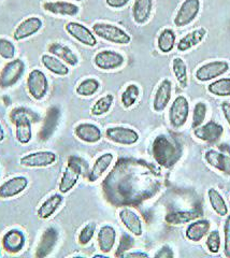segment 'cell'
Masks as SVG:
<instances>
[{"label": "cell", "mask_w": 230, "mask_h": 258, "mask_svg": "<svg viewBox=\"0 0 230 258\" xmlns=\"http://www.w3.org/2000/svg\"><path fill=\"white\" fill-rule=\"evenodd\" d=\"M153 156L157 164L165 168H170L178 163L182 156L181 145L171 137L158 136L153 142Z\"/></svg>", "instance_id": "1"}, {"label": "cell", "mask_w": 230, "mask_h": 258, "mask_svg": "<svg viewBox=\"0 0 230 258\" xmlns=\"http://www.w3.org/2000/svg\"><path fill=\"white\" fill-rule=\"evenodd\" d=\"M9 118L12 124L15 125V137L21 144H27L33 138V125L34 122H38L39 115L34 111L27 108L19 107L14 108L11 112Z\"/></svg>", "instance_id": "2"}, {"label": "cell", "mask_w": 230, "mask_h": 258, "mask_svg": "<svg viewBox=\"0 0 230 258\" xmlns=\"http://www.w3.org/2000/svg\"><path fill=\"white\" fill-rule=\"evenodd\" d=\"M84 166H87V164L82 158L76 156L69 158L59 183V191L61 194H67L75 186L84 171Z\"/></svg>", "instance_id": "3"}, {"label": "cell", "mask_w": 230, "mask_h": 258, "mask_svg": "<svg viewBox=\"0 0 230 258\" xmlns=\"http://www.w3.org/2000/svg\"><path fill=\"white\" fill-rule=\"evenodd\" d=\"M93 32L97 37L106 40L108 42L127 45L131 42V37L121 27L113 24L108 23H96L93 25Z\"/></svg>", "instance_id": "4"}, {"label": "cell", "mask_w": 230, "mask_h": 258, "mask_svg": "<svg viewBox=\"0 0 230 258\" xmlns=\"http://www.w3.org/2000/svg\"><path fill=\"white\" fill-rule=\"evenodd\" d=\"M26 64L21 58L8 61L0 71V87L10 88L17 84L25 72Z\"/></svg>", "instance_id": "5"}, {"label": "cell", "mask_w": 230, "mask_h": 258, "mask_svg": "<svg viewBox=\"0 0 230 258\" xmlns=\"http://www.w3.org/2000/svg\"><path fill=\"white\" fill-rule=\"evenodd\" d=\"M27 92L35 100H42L49 91V80L40 69L31 70L26 81Z\"/></svg>", "instance_id": "6"}, {"label": "cell", "mask_w": 230, "mask_h": 258, "mask_svg": "<svg viewBox=\"0 0 230 258\" xmlns=\"http://www.w3.org/2000/svg\"><path fill=\"white\" fill-rule=\"evenodd\" d=\"M207 163L217 171L230 176V148L223 145L219 150H208L204 154Z\"/></svg>", "instance_id": "7"}, {"label": "cell", "mask_w": 230, "mask_h": 258, "mask_svg": "<svg viewBox=\"0 0 230 258\" xmlns=\"http://www.w3.org/2000/svg\"><path fill=\"white\" fill-rule=\"evenodd\" d=\"M189 115V103L184 96H178L171 103L169 110V123L173 129L183 127Z\"/></svg>", "instance_id": "8"}, {"label": "cell", "mask_w": 230, "mask_h": 258, "mask_svg": "<svg viewBox=\"0 0 230 258\" xmlns=\"http://www.w3.org/2000/svg\"><path fill=\"white\" fill-rule=\"evenodd\" d=\"M228 70L229 63L226 60H214L198 68L195 72V77L199 82H209L225 75Z\"/></svg>", "instance_id": "9"}, {"label": "cell", "mask_w": 230, "mask_h": 258, "mask_svg": "<svg viewBox=\"0 0 230 258\" xmlns=\"http://www.w3.org/2000/svg\"><path fill=\"white\" fill-rule=\"evenodd\" d=\"M94 63L100 70L112 71L123 67V64L125 63V57L116 51L104 50L95 55Z\"/></svg>", "instance_id": "10"}, {"label": "cell", "mask_w": 230, "mask_h": 258, "mask_svg": "<svg viewBox=\"0 0 230 258\" xmlns=\"http://www.w3.org/2000/svg\"><path fill=\"white\" fill-rule=\"evenodd\" d=\"M200 10V2L199 0H185L181 5L180 9L174 18V25L177 27H185L189 24H192L197 18Z\"/></svg>", "instance_id": "11"}, {"label": "cell", "mask_w": 230, "mask_h": 258, "mask_svg": "<svg viewBox=\"0 0 230 258\" xmlns=\"http://www.w3.org/2000/svg\"><path fill=\"white\" fill-rule=\"evenodd\" d=\"M107 139L111 142L121 145H132L139 140V134L128 127H110L106 131Z\"/></svg>", "instance_id": "12"}, {"label": "cell", "mask_w": 230, "mask_h": 258, "mask_svg": "<svg viewBox=\"0 0 230 258\" xmlns=\"http://www.w3.org/2000/svg\"><path fill=\"white\" fill-rule=\"evenodd\" d=\"M65 30L68 35L83 45L93 47L97 44V39L95 37L94 32L90 28L84 26L83 24L78 22H69L66 24Z\"/></svg>", "instance_id": "13"}, {"label": "cell", "mask_w": 230, "mask_h": 258, "mask_svg": "<svg viewBox=\"0 0 230 258\" xmlns=\"http://www.w3.org/2000/svg\"><path fill=\"white\" fill-rule=\"evenodd\" d=\"M43 27V22L38 16H29V18L22 21L17 28L13 31V39L15 41H23V40L33 37L38 34Z\"/></svg>", "instance_id": "14"}, {"label": "cell", "mask_w": 230, "mask_h": 258, "mask_svg": "<svg viewBox=\"0 0 230 258\" xmlns=\"http://www.w3.org/2000/svg\"><path fill=\"white\" fill-rule=\"evenodd\" d=\"M57 157L51 151H40L24 155L20 159V164L26 168H45L55 164Z\"/></svg>", "instance_id": "15"}, {"label": "cell", "mask_w": 230, "mask_h": 258, "mask_svg": "<svg viewBox=\"0 0 230 258\" xmlns=\"http://www.w3.org/2000/svg\"><path fill=\"white\" fill-rule=\"evenodd\" d=\"M224 134V128L220 124L210 120L207 124H202L201 126L194 129V135L198 140L205 143H216Z\"/></svg>", "instance_id": "16"}, {"label": "cell", "mask_w": 230, "mask_h": 258, "mask_svg": "<svg viewBox=\"0 0 230 258\" xmlns=\"http://www.w3.org/2000/svg\"><path fill=\"white\" fill-rule=\"evenodd\" d=\"M28 186V179L24 175L13 176L0 185V198L10 199L19 196Z\"/></svg>", "instance_id": "17"}, {"label": "cell", "mask_w": 230, "mask_h": 258, "mask_svg": "<svg viewBox=\"0 0 230 258\" xmlns=\"http://www.w3.org/2000/svg\"><path fill=\"white\" fill-rule=\"evenodd\" d=\"M25 233L17 228L7 231L3 237V246L6 249V252L10 254H17L21 252L25 246Z\"/></svg>", "instance_id": "18"}, {"label": "cell", "mask_w": 230, "mask_h": 258, "mask_svg": "<svg viewBox=\"0 0 230 258\" xmlns=\"http://www.w3.org/2000/svg\"><path fill=\"white\" fill-rule=\"evenodd\" d=\"M43 10L49 12L53 15H58V16H70V18H73V16L78 15L80 12V8L73 3L69 2H62V0H55V2H45L42 4Z\"/></svg>", "instance_id": "19"}, {"label": "cell", "mask_w": 230, "mask_h": 258, "mask_svg": "<svg viewBox=\"0 0 230 258\" xmlns=\"http://www.w3.org/2000/svg\"><path fill=\"white\" fill-rule=\"evenodd\" d=\"M118 217H120L125 228L131 232L133 236H142V233H143V225H142V221L137 212H134L130 208H123L120 213H118Z\"/></svg>", "instance_id": "20"}, {"label": "cell", "mask_w": 230, "mask_h": 258, "mask_svg": "<svg viewBox=\"0 0 230 258\" xmlns=\"http://www.w3.org/2000/svg\"><path fill=\"white\" fill-rule=\"evenodd\" d=\"M172 94V83L169 79L163 80L158 85L153 99V109L155 112H163L168 107Z\"/></svg>", "instance_id": "21"}, {"label": "cell", "mask_w": 230, "mask_h": 258, "mask_svg": "<svg viewBox=\"0 0 230 258\" xmlns=\"http://www.w3.org/2000/svg\"><path fill=\"white\" fill-rule=\"evenodd\" d=\"M58 231L54 227H49L44 230L42 233L41 239L39 241L37 249H36V257L42 258L49 256L53 251L55 245L58 241Z\"/></svg>", "instance_id": "22"}, {"label": "cell", "mask_w": 230, "mask_h": 258, "mask_svg": "<svg viewBox=\"0 0 230 258\" xmlns=\"http://www.w3.org/2000/svg\"><path fill=\"white\" fill-rule=\"evenodd\" d=\"M74 135L79 140L85 143H97L102 138V133L100 128L95 124L81 123L74 128Z\"/></svg>", "instance_id": "23"}, {"label": "cell", "mask_w": 230, "mask_h": 258, "mask_svg": "<svg viewBox=\"0 0 230 258\" xmlns=\"http://www.w3.org/2000/svg\"><path fill=\"white\" fill-rule=\"evenodd\" d=\"M47 51L51 55H54L55 57L59 58L68 66L75 67L79 63L78 55L71 50V48L60 42H53L47 46Z\"/></svg>", "instance_id": "24"}, {"label": "cell", "mask_w": 230, "mask_h": 258, "mask_svg": "<svg viewBox=\"0 0 230 258\" xmlns=\"http://www.w3.org/2000/svg\"><path fill=\"white\" fill-rule=\"evenodd\" d=\"M153 12V0H134L132 19L138 25H144Z\"/></svg>", "instance_id": "25"}, {"label": "cell", "mask_w": 230, "mask_h": 258, "mask_svg": "<svg viewBox=\"0 0 230 258\" xmlns=\"http://www.w3.org/2000/svg\"><path fill=\"white\" fill-rule=\"evenodd\" d=\"M99 249L105 254L112 251L116 242V230L111 225H105L99 229L97 235Z\"/></svg>", "instance_id": "26"}, {"label": "cell", "mask_w": 230, "mask_h": 258, "mask_svg": "<svg viewBox=\"0 0 230 258\" xmlns=\"http://www.w3.org/2000/svg\"><path fill=\"white\" fill-rule=\"evenodd\" d=\"M114 156L112 153H105V154L100 155L96 161H95L91 171L89 172V181L94 183L98 181L100 177L104 175V173L108 170L111 164L113 163Z\"/></svg>", "instance_id": "27"}, {"label": "cell", "mask_w": 230, "mask_h": 258, "mask_svg": "<svg viewBox=\"0 0 230 258\" xmlns=\"http://www.w3.org/2000/svg\"><path fill=\"white\" fill-rule=\"evenodd\" d=\"M210 228L211 224L208 220H195L188 225L185 231V236L189 241L199 242L208 235Z\"/></svg>", "instance_id": "28"}, {"label": "cell", "mask_w": 230, "mask_h": 258, "mask_svg": "<svg viewBox=\"0 0 230 258\" xmlns=\"http://www.w3.org/2000/svg\"><path fill=\"white\" fill-rule=\"evenodd\" d=\"M202 214L203 212L200 209L189 210V211H177L166 215L165 221L169 225H183L199 219Z\"/></svg>", "instance_id": "29"}, {"label": "cell", "mask_w": 230, "mask_h": 258, "mask_svg": "<svg viewBox=\"0 0 230 258\" xmlns=\"http://www.w3.org/2000/svg\"><path fill=\"white\" fill-rule=\"evenodd\" d=\"M63 201V197L60 194H54V195L50 196L46 200H44L42 205L39 207L37 215L39 219L41 220H47L57 211V209L61 206Z\"/></svg>", "instance_id": "30"}, {"label": "cell", "mask_w": 230, "mask_h": 258, "mask_svg": "<svg viewBox=\"0 0 230 258\" xmlns=\"http://www.w3.org/2000/svg\"><path fill=\"white\" fill-rule=\"evenodd\" d=\"M205 36H207V29L203 27L190 31L189 34H187L185 37L180 40L178 43V50L180 52H186L190 50V48L200 44L203 41Z\"/></svg>", "instance_id": "31"}, {"label": "cell", "mask_w": 230, "mask_h": 258, "mask_svg": "<svg viewBox=\"0 0 230 258\" xmlns=\"http://www.w3.org/2000/svg\"><path fill=\"white\" fill-rule=\"evenodd\" d=\"M41 62L43 67L49 70L51 74L59 77H66L69 75V67L68 64L60 60L59 58L55 57L51 54H44L41 57Z\"/></svg>", "instance_id": "32"}, {"label": "cell", "mask_w": 230, "mask_h": 258, "mask_svg": "<svg viewBox=\"0 0 230 258\" xmlns=\"http://www.w3.org/2000/svg\"><path fill=\"white\" fill-rule=\"evenodd\" d=\"M209 203L213 211L219 216H226L228 214V207L224 197L220 195V192L215 188H210L208 190Z\"/></svg>", "instance_id": "33"}, {"label": "cell", "mask_w": 230, "mask_h": 258, "mask_svg": "<svg viewBox=\"0 0 230 258\" xmlns=\"http://www.w3.org/2000/svg\"><path fill=\"white\" fill-rule=\"evenodd\" d=\"M176 40H177V37L172 29L170 28L164 29L157 38L158 50L164 54L170 53L174 48V45H176Z\"/></svg>", "instance_id": "34"}, {"label": "cell", "mask_w": 230, "mask_h": 258, "mask_svg": "<svg viewBox=\"0 0 230 258\" xmlns=\"http://www.w3.org/2000/svg\"><path fill=\"white\" fill-rule=\"evenodd\" d=\"M172 70L181 88H186L188 84V77L185 61L181 57H176L172 60Z\"/></svg>", "instance_id": "35"}, {"label": "cell", "mask_w": 230, "mask_h": 258, "mask_svg": "<svg viewBox=\"0 0 230 258\" xmlns=\"http://www.w3.org/2000/svg\"><path fill=\"white\" fill-rule=\"evenodd\" d=\"M100 88V82L95 78L83 80L75 88V93L81 97H91L96 94Z\"/></svg>", "instance_id": "36"}, {"label": "cell", "mask_w": 230, "mask_h": 258, "mask_svg": "<svg viewBox=\"0 0 230 258\" xmlns=\"http://www.w3.org/2000/svg\"><path fill=\"white\" fill-rule=\"evenodd\" d=\"M140 97V88L137 84H129L125 88V91L121 95L122 106L125 109L131 108L136 103Z\"/></svg>", "instance_id": "37"}, {"label": "cell", "mask_w": 230, "mask_h": 258, "mask_svg": "<svg viewBox=\"0 0 230 258\" xmlns=\"http://www.w3.org/2000/svg\"><path fill=\"white\" fill-rule=\"evenodd\" d=\"M114 102V97L111 94H107L104 97H101L96 102L94 103V106L91 109L92 115L94 116H101L106 114L112 108V104Z\"/></svg>", "instance_id": "38"}, {"label": "cell", "mask_w": 230, "mask_h": 258, "mask_svg": "<svg viewBox=\"0 0 230 258\" xmlns=\"http://www.w3.org/2000/svg\"><path fill=\"white\" fill-rule=\"evenodd\" d=\"M208 92L217 97L230 96V78H223L214 81L208 86Z\"/></svg>", "instance_id": "39"}, {"label": "cell", "mask_w": 230, "mask_h": 258, "mask_svg": "<svg viewBox=\"0 0 230 258\" xmlns=\"http://www.w3.org/2000/svg\"><path fill=\"white\" fill-rule=\"evenodd\" d=\"M17 47L11 40L0 38V57L5 60H12L15 58Z\"/></svg>", "instance_id": "40"}, {"label": "cell", "mask_w": 230, "mask_h": 258, "mask_svg": "<svg viewBox=\"0 0 230 258\" xmlns=\"http://www.w3.org/2000/svg\"><path fill=\"white\" fill-rule=\"evenodd\" d=\"M207 112H208V107L204 102L199 101L196 103V106L194 108V113H193V123H192L193 129L199 127L203 124L205 116H207Z\"/></svg>", "instance_id": "41"}, {"label": "cell", "mask_w": 230, "mask_h": 258, "mask_svg": "<svg viewBox=\"0 0 230 258\" xmlns=\"http://www.w3.org/2000/svg\"><path fill=\"white\" fill-rule=\"evenodd\" d=\"M95 231H96V224L95 223H89L86 224L84 227L81 229L80 233H79L78 241L81 245H87L94 238Z\"/></svg>", "instance_id": "42"}, {"label": "cell", "mask_w": 230, "mask_h": 258, "mask_svg": "<svg viewBox=\"0 0 230 258\" xmlns=\"http://www.w3.org/2000/svg\"><path fill=\"white\" fill-rule=\"evenodd\" d=\"M208 251L212 254H216L220 249V235L218 230H212L209 232L207 241H205Z\"/></svg>", "instance_id": "43"}, {"label": "cell", "mask_w": 230, "mask_h": 258, "mask_svg": "<svg viewBox=\"0 0 230 258\" xmlns=\"http://www.w3.org/2000/svg\"><path fill=\"white\" fill-rule=\"evenodd\" d=\"M224 255L227 258H230V215L224 224Z\"/></svg>", "instance_id": "44"}, {"label": "cell", "mask_w": 230, "mask_h": 258, "mask_svg": "<svg viewBox=\"0 0 230 258\" xmlns=\"http://www.w3.org/2000/svg\"><path fill=\"white\" fill-rule=\"evenodd\" d=\"M133 245V239L129 236V235H123L121 238V242H120V246H118V251L116 252V256H123L124 253H126L127 251L132 247Z\"/></svg>", "instance_id": "45"}, {"label": "cell", "mask_w": 230, "mask_h": 258, "mask_svg": "<svg viewBox=\"0 0 230 258\" xmlns=\"http://www.w3.org/2000/svg\"><path fill=\"white\" fill-rule=\"evenodd\" d=\"M155 257L157 258H171L174 257L173 249L169 245H164L158 249L157 253L155 254Z\"/></svg>", "instance_id": "46"}, {"label": "cell", "mask_w": 230, "mask_h": 258, "mask_svg": "<svg viewBox=\"0 0 230 258\" xmlns=\"http://www.w3.org/2000/svg\"><path fill=\"white\" fill-rule=\"evenodd\" d=\"M129 2L130 0H106V4L112 9H122L128 5Z\"/></svg>", "instance_id": "47"}, {"label": "cell", "mask_w": 230, "mask_h": 258, "mask_svg": "<svg viewBox=\"0 0 230 258\" xmlns=\"http://www.w3.org/2000/svg\"><path fill=\"white\" fill-rule=\"evenodd\" d=\"M221 111H223V114L227 120V123L230 126V102L224 101L221 103Z\"/></svg>", "instance_id": "48"}, {"label": "cell", "mask_w": 230, "mask_h": 258, "mask_svg": "<svg viewBox=\"0 0 230 258\" xmlns=\"http://www.w3.org/2000/svg\"><path fill=\"white\" fill-rule=\"evenodd\" d=\"M122 257H134V258H138V257H148V255L144 252H141V251H136V252H128V253H124Z\"/></svg>", "instance_id": "49"}, {"label": "cell", "mask_w": 230, "mask_h": 258, "mask_svg": "<svg viewBox=\"0 0 230 258\" xmlns=\"http://www.w3.org/2000/svg\"><path fill=\"white\" fill-rule=\"evenodd\" d=\"M4 139H5V131H4L3 125L0 124V142L4 141Z\"/></svg>", "instance_id": "50"}, {"label": "cell", "mask_w": 230, "mask_h": 258, "mask_svg": "<svg viewBox=\"0 0 230 258\" xmlns=\"http://www.w3.org/2000/svg\"><path fill=\"white\" fill-rule=\"evenodd\" d=\"M72 2H78L79 3V2H82V0H72Z\"/></svg>", "instance_id": "51"}, {"label": "cell", "mask_w": 230, "mask_h": 258, "mask_svg": "<svg viewBox=\"0 0 230 258\" xmlns=\"http://www.w3.org/2000/svg\"><path fill=\"white\" fill-rule=\"evenodd\" d=\"M0 2H2V0H0Z\"/></svg>", "instance_id": "52"}, {"label": "cell", "mask_w": 230, "mask_h": 258, "mask_svg": "<svg viewBox=\"0 0 230 258\" xmlns=\"http://www.w3.org/2000/svg\"><path fill=\"white\" fill-rule=\"evenodd\" d=\"M0 255H2V254H0Z\"/></svg>", "instance_id": "53"}]
</instances>
